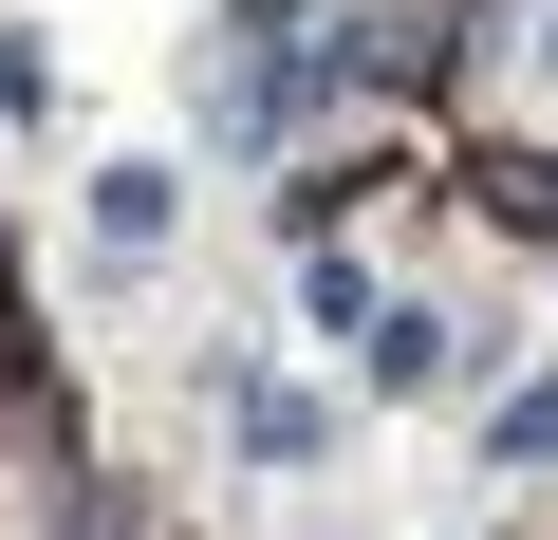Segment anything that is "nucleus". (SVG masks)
I'll use <instances>...</instances> for the list:
<instances>
[{
    "instance_id": "1",
    "label": "nucleus",
    "mask_w": 558,
    "mask_h": 540,
    "mask_svg": "<svg viewBox=\"0 0 558 540\" xmlns=\"http://www.w3.org/2000/svg\"><path fill=\"white\" fill-rule=\"evenodd\" d=\"M354 373H373V392H428V373H447V317H428V299H373V317H354Z\"/></svg>"
},
{
    "instance_id": "2",
    "label": "nucleus",
    "mask_w": 558,
    "mask_h": 540,
    "mask_svg": "<svg viewBox=\"0 0 558 540\" xmlns=\"http://www.w3.org/2000/svg\"><path fill=\"white\" fill-rule=\"evenodd\" d=\"M465 205H484L502 242H558V149H484V168H465Z\"/></svg>"
},
{
    "instance_id": "3",
    "label": "nucleus",
    "mask_w": 558,
    "mask_h": 540,
    "mask_svg": "<svg viewBox=\"0 0 558 540\" xmlns=\"http://www.w3.org/2000/svg\"><path fill=\"white\" fill-rule=\"evenodd\" d=\"M168 205H186V187H168L149 149H131V168H94V242H112V261H149V242H168Z\"/></svg>"
},
{
    "instance_id": "4",
    "label": "nucleus",
    "mask_w": 558,
    "mask_h": 540,
    "mask_svg": "<svg viewBox=\"0 0 558 540\" xmlns=\"http://www.w3.org/2000/svg\"><path fill=\"white\" fill-rule=\"evenodd\" d=\"M223 429H242L260 466H317V392H279V373H242V392H223Z\"/></svg>"
},
{
    "instance_id": "5",
    "label": "nucleus",
    "mask_w": 558,
    "mask_h": 540,
    "mask_svg": "<svg viewBox=\"0 0 558 540\" xmlns=\"http://www.w3.org/2000/svg\"><path fill=\"white\" fill-rule=\"evenodd\" d=\"M484 466H502V484H558V373H539V392H502V410H484Z\"/></svg>"
},
{
    "instance_id": "6",
    "label": "nucleus",
    "mask_w": 558,
    "mask_h": 540,
    "mask_svg": "<svg viewBox=\"0 0 558 540\" xmlns=\"http://www.w3.org/2000/svg\"><path fill=\"white\" fill-rule=\"evenodd\" d=\"M223 38H242V57H299V38H317V0H223Z\"/></svg>"
},
{
    "instance_id": "7",
    "label": "nucleus",
    "mask_w": 558,
    "mask_h": 540,
    "mask_svg": "<svg viewBox=\"0 0 558 540\" xmlns=\"http://www.w3.org/2000/svg\"><path fill=\"white\" fill-rule=\"evenodd\" d=\"M539 57H558V38H539Z\"/></svg>"
}]
</instances>
